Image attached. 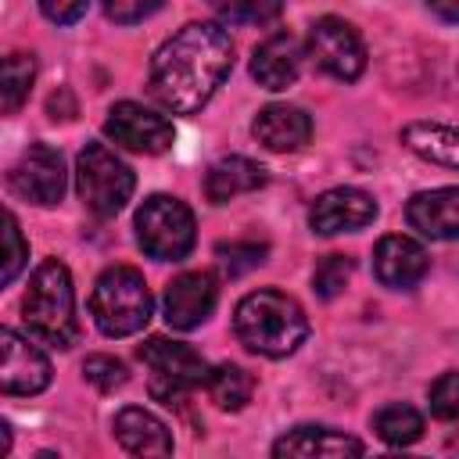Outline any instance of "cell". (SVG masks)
I'll list each match as a JSON object with an SVG mask.
<instances>
[{"label":"cell","instance_id":"1","mask_svg":"<svg viewBox=\"0 0 459 459\" xmlns=\"http://www.w3.org/2000/svg\"><path fill=\"white\" fill-rule=\"evenodd\" d=\"M233 68V39L215 22H190L151 61V90L176 115H197Z\"/></svg>","mask_w":459,"mask_h":459},{"label":"cell","instance_id":"2","mask_svg":"<svg viewBox=\"0 0 459 459\" xmlns=\"http://www.w3.org/2000/svg\"><path fill=\"white\" fill-rule=\"evenodd\" d=\"M233 333L247 351L265 359H283L305 344L308 316L290 294L262 287L240 298L233 312Z\"/></svg>","mask_w":459,"mask_h":459},{"label":"cell","instance_id":"3","mask_svg":"<svg viewBox=\"0 0 459 459\" xmlns=\"http://www.w3.org/2000/svg\"><path fill=\"white\" fill-rule=\"evenodd\" d=\"M22 319H25L29 333H36L47 344H57V348L75 344V337H79L75 290H72V276H68L65 262L47 258L36 265L29 290L22 298Z\"/></svg>","mask_w":459,"mask_h":459},{"label":"cell","instance_id":"4","mask_svg":"<svg viewBox=\"0 0 459 459\" xmlns=\"http://www.w3.org/2000/svg\"><path fill=\"white\" fill-rule=\"evenodd\" d=\"M151 290L133 265H111L100 273L90 294V316L104 337H129L151 319Z\"/></svg>","mask_w":459,"mask_h":459},{"label":"cell","instance_id":"5","mask_svg":"<svg viewBox=\"0 0 459 459\" xmlns=\"http://www.w3.org/2000/svg\"><path fill=\"white\" fill-rule=\"evenodd\" d=\"M75 186H79L82 204L93 215L111 219L133 197L136 179H133V169L108 143H86L75 158Z\"/></svg>","mask_w":459,"mask_h":459},{"label":"cell","instance_id":"6","mask_svg":"<svg viewBox=\"0 0 459 459\" xmlns=\"http://www.w3.org/2000/svg\"><path fill=\"white\" fill-rule=\"evenodd\" d=\"M194 212L169 194H154L136 212V240L158 262H183L194 247Z\"/></svg>","mask_w":459,"mask_h":459},{"label":"cell","instance_id":"7","mask_svg":"<svg viewBox=\"0 0 459 459\" xmlns=\"http://www.w3.org/2000/svg\"><path fill=\"white\" fill-rule=\"evenodd\" d=\"M140 362L151 369V394L165 405L179 402L183 394H190L194 387L208 384V362L183 341H169V337H151L136 348Z\"/></svg>","mask_w":459,"mask_h":459},{"label":"cell","instance_id":"8","mask_svg":"<svg viewBox=\"0 0 459 459\" xmlns=\"http://www.w3.org/2000/svg\"><path fill=\"white\" fill-rule=\"evenodd\" d=\"M308 57L333 79L355 82L366 68V43L344 18H319L308 32Z\"/></svg>","mask_w":459,"mask_h":459},{"label":"cell","instance_id":"9","mask_svg":"<svg viewBox=\"0 0 459 459\" xmlns=\"http://www.w3.org/2000/svg\"><path fill=\"white\" fill-rule=\"evenodd\" d=\"M7 183L18 197H25L32 204H43V208L57 204L65 197V183H68L61 151H54L50 143H29V151H22V158L14 161Z\"/></svg>","mask_w":459,"mask_h":459},{"label":"cell","instance_id":"10","mask_svg":"<svg viewBox=\"0 0 459 459\" xmlns=\"http://www.w3.org/2000/svg\"><path fill=\"white\" fill-rule=\"evenodd\" d=\"M104 133L122 143L126 151H136V154H161L172 147V122L136 100H118L108 118H104Z\"/></svg>","mask_w":459,"mask_h":459},{"label":"cell","instance_id":"11","mask_svg":"<svg viewBox=\"0 0 459 459\" xmlns=\"http://www.w3.org/2000/svg\"><path fill=\"white\" fill-rule=\"evenodd\" d=\"M373 219H377V201L359 186H333L319 194L316 204L308 208V226L319 237L351 233V230L369 226Z\"/></svg>","mask_w":459,"mask_h":459},{"label":"cell","instance_id":"12","mask_svg":"<svg viewBox=\"0 0 459 459\" xmlns=\"http://www.w3.org/2000/svg\"><path fill=\"white\" fill-rule=\"evenodd\" d=\"M50 384L47 355L18 337L11 326L0 330V391L4 394H39Z\"/></svg>","mask_w":459,"mask_h":459},{"label":"cell","instance_id":"13","mask_svg":"<svg viewBox=\"0 0 459 459\" xmlns=\"http://www.w3.org/2000/svg\"><path fill=\"white\" fill-rule=\"evenodd\" d=\"M219 301V287L212 273H179L169 287H165V323L172 330H194L201 326L212 308Z\"/></svg>","mask_w":459,"mask_h":459},{"label":"cell","instance_id":"14","mask_svg":"<svg viewBox=\"0 0 459 459\" xmlns=\"http://www.w3.org/2000/svg\"><path fill=\"white\" fill-rule=\"evenodd\" d=\"M427 251L412 240V237H402V233H391L377 244L373 251V269H377V280L384 287H394V290H409L416 287L423 276H427Z\"/></svg>","mask_w":459,"mask_h":459},{"label":"cell","instance_id":"15","mask_svg":"<svg viewBox=\"0 0 459 459\" xmlns=\"http://www.w3.org/2000/svg\"><path fill=\"white\" fill-rule=\"evenodd\" d=\"M405 219L430 240H459V186L423 190L405 204Z\"/></svg>","mask_w":459,"mask_h":459},{"label":"cell","instance_id":"16","mask_svg":"<svg viewBox=\"0 0 459 459\" xmlns=\"http://www.w3.org/2000/svg\"><path fill=\"white\" fill-rule=\"evenodd\" d=\"M301 57H305V54H301L298 36H294V32H276V36H269V39L255 50V57H251V75H255V82H258L262 90L280 93V90H287V86L298 79Z\"/></svg>","mask_w":459,"mask_h":459},{"label":"cell","instance_id":"17","mask_svg":"<svg viewBox=\"0 0 459 459\" xmlns=\"http://www.w3.org/2000/svg\"><path fill=\"white\" fill-rule=\"evenodd\" d=\"M251 133L269 151H298L312 136V118L294 104H269V108L258 111Z\"/></svg>","mask_w":459,"mask_h":459},{"label":"cell","instance_id":"18","mask_svg":"<svg viewBox=\"0 0 459 459\" xmlns=\"http://www.w3.org/2000/svg\"><path fill=\"white\" fill-rule=\"evenodd\" d=\"M115 437L129 455H169L172 452L169 427L140 405H126L115 416Z\"/></svg>","mask_w":459,"mask_h":459},{"label":"cell","instance_id":"19","mask_svg":"<svg viewBox=\"0 0 459 459\" xmlns=\"http://www.w3.org/2000/svg\"><path fill=\"white\" fill-rule=\"evenodd\" d=\"M273 455H301V459H312V455H326V459L330 455H362V441H355L351 434L333 430V427H294L273 445Z\"/></svg>","mask_w":459,"mask_h":459},{"label":"cell","instance_id":"20","mask_svg":"<svg viewBox=\"0 0 459 459\" xmlns=\"http://www.w3.org/2000/svg\"><path fill=\"white\" fill-rule=\"evenodd\" d=\"M258 186H265V169L251 158H240V154H230V158L215 161L204 176V194H208L212 204H226V201H233L240 194H251Z\"/></svg>","mask_w":459,"mask_h":459},{"label":"cell","instance_id":"21","mask_svg":"<svg viewBox=\"0 0 459 459\" xmlns=\"http://www.w3.org/2000/svg\"><path fill=\"white\" fill-rule=\"evenodd\" d=\"M402 140L412 154L434 161V165H448L459 169V129L455 126H441V122H409L402 129Z\"/></svg>","mask_w":459,"mask_h":459},{"label":"cell","instance_id":"22","mask_svg":"<svg viewBox=\"0 0 459 459\" xmlns=\"http://www.w3.org/2000/svg\"><path fill=\"white\" fill-rule=\"evenodd\" d=\"M373 430H377L380 441H387L394 448H405V445L420 441L423 416L412 405H405V402H391V405H384V409L373 412Z\"/></svg>","mask_w":459,"mask_h":459},{"label":"cell","instance_id":"23","mask_svg":"<svg viewBox=\"0 0 459 459\" xmlns=\"http://www.w3.org/2000/svg\"><path fill=\"white\" fill-rule=\"evenodd\" d=\"M251 391H255L251 373H244V369L233 366V362H222V366H215V369L208 373V394H212V402H215L219 409H226V412L244 409V405L251 402Z\"/></svg>","mask_w":459,"mask_h":459},{"label":"cell","instance_id":"24","mask_svg":"<svg viewBox=\"0 0 459 459\" xmlns=\"http://www.w3.org/2000/svg\"><path fill=\"white\" fill-rule=\"evenodd\" d=\"M36 79V57L32 54H7L4 57V75H0V108L4 115H14Z\"/></svg>","mask_w":459,"mask_h":459},{"label":"cell","instance_id":"25","mask_svg":"<svg viewBox=\"0 0 459 459\" xmlns=\"http://www.w3.org/2000/svg\"><path fill=\"white\" fill-rule=\"evenodd\" d=\"M208 4L222 22L233 25H265L283 7V0H208Z\"/></svg>","mask_w":459,"mask_h":459},{"label":"cell","instance_id":"26","mask_svg":"<svg viewBox=\"0 0 459 459\" xmlns=\"http://www.w3.org/2000/svg\"><path fill=\"white\" fill-rule=\"evenodd\" d=\"M215 255H219V265H222L230 276H240V273L262 265L265 255H269V247H265V244H255V240H230V244H219Z\"/></svg>","mask_w":459,"mask_h":459},{"label":"cell","instance_id":"27","mask_svg":"<svg viewBox=\"0 0 459 459\" xmlns=\"http://www.w3.org/2000/svg\"><path fill=\"white\" fill-rule=\"evenodd\" d=\"M348 280H351V258H344V255L319 258V265L312 273V287L319 298H337L348 287Z\"/></svg>","mask_w":459,"mask_h":459},{"label":"cell","instance_id":"28","mask_svg":"<svg viewBox=\"0 0 459 459\" xmlns=\"http://www.w3.org/2000/svg\"><path fill=\"white\" fill-rule=\"evenodd\" d=\"M25 258H29V247L22 240L18 219H14V212H4V265H0V283L4 287L18 276V269L25 265Z\"/></svg>","mask_w":459,"mask_h":459},{"label":"cell","instance_id":"29","mask_svg":"<svg viewBox=\"0 0 459 459\" xmlns=\"http://www.w3.org/2000/svg\"><path fill=\"white\" fill-rule=\"evenodd\" d=\"M82 377H86L97 391H115V387H122V384L129 380V369H126V362H118V359H111V355H90V359L82 362Z\"/></svg>","mask_w":459,"mask_h":459},{"label":"cell","instance_id":"30","mask_svg":"<svg viewBox=\"0 0 459 459\" xmlns=\"http://www.w3.org/2000/svg\"><path fill=\"white\" fill-rule=\"evenodd\" d=\"M430 412L437 420L459 423V373H441L430 384Z\"/></svg>","mask_w":459,"mask_h":459},{"label":"cell","instance_id":"31","mask_svg":"<svg viewBox=\"0 0 459 459\" xmlns=\"http://www.w3.org/2000/svg\"><path fill=\"white\" fill-rule=\"evenodd\" d=\"M165 0H104V14L118 25H133V22H143L151 18Z\"/></svg>","mask_w":459,"mask_h":459},{"label":"cell","instance_id":"32","mask_svg":"<svg viewBox=\"0 0 459 459\" xmlns=\"http://www.w3.org/2000/svg\"><path fill=\"white\" fill-rule=\"evenodd\" d=\"M39 4V11L54 22V25H72V22H79L82 14H86V7H90V0H36Z\"/></svg>","mask_w":459,"mask_h":459},{"label":"cell","instance_id":"33","mask_svg":"<svg viewBox=\"0 0 459 459\" xmlns=\"http://www.w3.org/2000/svg\"><path fill=\"white\" fill-rule=\"evenodd\" d=\"M427 7L445 22H459V0H427Z\"/></svg>","mask_w":459,"mask_h":459}]
</instances>
